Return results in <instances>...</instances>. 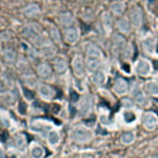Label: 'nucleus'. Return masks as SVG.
<instances>
[{"instance_id":"1","label":"nucleus","mask_w":158,"mask_h":158,"mask_svg":"<svg viewBox=\"0 0 158 158\" xmlns=\"http://www.w3.org/2000/svg\"><path fill=\"white\" fill-rule=\"evenodd\" d=\"M141 118H142L141 111L137 110V109H135L133 106L122 107L121 111L118 112V120L126 127H132V126L137 125Z\"/></svg>"},{"instance_id":"2","label":"nucleus","mask_w":158,"mask_h":158,"mask_svg":"<svg viewBox=\"0 0 158 158\" xmlns=\"http://www.w3.org/2000/svg\"><path fill=\"white\" fill-rule=\"evenodd\" d=\"M69 138L75 143H88L94 138V132L86 126H75L70 130Z\"/></svg>"},{"instance_id":"3","label":"nucleus","mask_w":158,"mask_h":158,"mask_svg":"<svg viewBox=\"0 0 158 158\" xmlns=\"http://www.w3.org/2000/svg\"><path fill=\"white\" fill-rule=\"evenodd\" d=\"M132 70L136 75L138 77H142V78H147L152 74L153 72V65H152V62L147 58H138L136 59V62L133 63V67H132Z\"/></svg>"},{"instance_id":"4","label":"nucleus","mask_w":158,"mask_h":158,"mask_svg":"<svg viewBox=\"0 0 158 158\" xmlns=\"http://www.w3.org/2000/svg\"><path fill=\"white\" fill-rule=\"evenodd\" d=\"M78 111L81 116H88L94 109V96L89 93H85L78 101Z\"/></svg>"},{"instance_id":"5","label":"nucleus","mask_w":158,"mask_h":158,"mask_svg":"<svg viewBox=\"0 0 158 158\" xmlns=\"http://www.w3.org/2000/svg\"><path fill=\"white\" fill-rule=\"evenodd\" d=\"M22 35L31 42L33 43L36 40H38L43 33H42V27L36 23V22H28L27 25H25V27L22 28Z\"/></svg>"},{"instance_id":"6","label":"nucleus","mask_w":158,"mask_h":158,"mask_svg":"<svg viewBox=\"0 0 158 158\" xmlns=\"http://www.w3.org/2000/svg\"><path fill=\"white\" fill-rule=\"evenodd\" d=\"M128 20L132 25L133 28H141L142 25H143V12L141 10L139 6L135 5L130 9V12H128Z\"/></svg>"},{"instance_id":"7","label":"nucleus","mask_w":158,"mask_h":158,"mask_svg":"<svg viewBox=\"0 0 158 158\" xmlns=\"http://www.w3.org/2000/svg\"><path fill=\"white\" fill-rule=\"evenodd\" d=\"M72 69L73 73L77 78H83L86 73V65H85V59L80 54H75L72 59Z\"/></svg>"},{"instance_id":"8","label":"nucleus","mask_w":158,"mask_h":158,"mask_svg":"<svg viewBox=\"0 0 158 158\" xmlns=\"http://www.w3.org/2000/svg\"><path fill=\"white\" fill-rule=\"evenodd\" d=\"M36 89H37L38 96H40L42 100H44V101H51V100H53V99L56 98V94H57V93H56L54 88L51 86V85L47 84V83H40Z\"/></svg>"},{"instance_id":"9","label":"nucleus","mask_w":158,"mask_h":158,"mask_svg":"<svg viewBox=\"0 0 158 158\" xmlns=\"http://www.w3.org/2000/svg\"><path fill=\"white\" fill-rule=\"evenodd\" d=\"M141 122H142V126L147 130V131H153L157 128L158 126V116L156 112L153 111H147L142 115V118H141Z\"/></svg>"},{"instance_id":"10","label":"nucleus","mask_w":158,"mask_h":158,"mask_svg":"<svg viewBox=\"0 0 158 158\" xmlns=\"http://www.w3.org/2000/svg\"><path fill=\"white\" fill-rule=\"evenodd\" d=\"M142 49L146 54L153 56L157 49V38L152 33H148L142 38Z\"/></svg>"},{"instance_id":"11","label":"nucleus","mask_w":158,"mask_h":158,"mask_svg":"<svg viewBox=\"0 0 158 158\" xmlns=\"http://www.w3.org/2000/svg\"><path fill=\"white\" fill-rule=\"evenodd\" d=\"M79 40H80V31H79L78 27L72 26V27H68V28L64 30V32H63V41L67 44L73 46V44L78 43Z\"/></svg>"},{"instance_id":"12","label":"nucleus","mask_w":158,"mask_h":158,"mask_svg":"<svg viewBox=\"0 0 158 158\" xmlns=\"http://www.w3.org/2000/svg\"><path fill=\"white\" fill-rule=\"evenodd\" d=\"M112 91H114L117 96H125L126 94H128V93H130V85H128L127 80L123 79V78H121V77H117V78L114 80Z\"/></svg>"},{"instance_id":"13","label":"nucleus","mask_w":158,"mask_h":158,"mask_svg":"<svg viewBox=\"0 0 158 158\" xmlns=\"http://www.w3.org/2000/svg\"><path fill=\"white\" fill-rule=\"evenodd\" d=\"M130 95H131L132 100L138 105H144L147 101V96H146L143 89L137 84H133L130 88Z\"/></svg>"},{"instance_id":"14","label":"nucleus","mask_w":158,"mask_h":158,"mask_svg":"<svg viewBox=\"0 0 158 158\" xmlns=\"http://www.w3.org/2000/svg\"><path fill=\"white\" fill-rule=\"evenodd\" d=\"M53 68L48 64V63H40L36 67V74L37 78H40L41 80H49L53 77Z\"/></svg>"},{"instance_id":"15","label":"nucleus","mask_w":158,"mask_h":158,"mask_svg":"<svg viewBox=\"0 0 158 158\" xmlns=\"http://www.w3.org/2000/svg\"><path fill=\"white\" fill-rule=\"evenodd\" d=\"M38 49H40V56L44 59H51V58H54L57 56V48L52 41H48L47 43H44Z\"/></svg>"},{"instance_id":"16","label":"nucleus","mask_w":158,"mask_h":158,"mask_svg":"<svg viewBox=\"0 0 158 158\" xmlns=\"http://www.w3.org/2000/svg\"><path fill=\"white\" fill-rule=\"evenodd\" d=\"M115 27H116V30L118 31V33H121V35H128V33H131V31H132V25H131V22H130V20H128V17H118L117 20H116V22H115Z\"/></svg>"},{"instance_id":"17","label":"nucleus","mask_w":158,"mask_h":158,"mask_svg":"<svg viewBox=\"0 0 158 158\" xmlns=\"http://www.w3.org/2000/svg\"><path fill=\"white\" fill-rule=\"evenodd\" d=\"M53 69L57 74H64L68 70V62L64 56H56L53 59Z\"/></svg>"},{"instance_id":"18","label":"nucleus","mask_w":158,"mask_h":158,"mask_svg":"<svg viewBox=\"0 0 158 158\" xmlns=\"http://www.w3.org/2000/svg\"><path fill=\"white\" fill-rule=\"evenodd\" d=\"M74 15L72 11H63L58 15V23L59 26L64 27V28H68V27H72L74 25Z\"/></svg>"},{"instance_id":"19","label":"nucleus","mask_w":158,"mask_h":158,"mask_svg":"<svg viewBox=\"0 0 158 158\" xmlns=\"http://www.w3.org/2000/svg\"><path fill=\"white\" fill-rule=\"evenodd\" d=\"M101 25H102L106 35H110L112 31V27H114V19H112V14L110 11H104L101 14Z\"/></svg>"},{"instance_id":"20","label":"nucleus","mask_w":158,"mask_h":158,"mask_svg":"<svg viewBox=\"0 0 158 158\" xmlns=\"http://www.w3.org/2000/svg\"><path fill=\"white\" fill-rule=\"evenodd\" d=\"M85 57L89 58H98V59H104V53L101 48L95 44V43H89L85 49Z\"/></svg>"},{"instance_id":"21","label":"nucleus","mask_w":158,"mask_h":158,"mask_svg":"<svg viewBox=\"0 0 158 158\" xmlns=\"http://www.w3.org/2000/svg\"><path fill=\"white\" fill-rule=\"evenodd\" d=\"M40 12H41V7H40V5L36 4V2H30V4H27V5L22 9V14H23L26 17H28V19H35V17H37V16L40 15Z\"/></svg>"},{"instance_id":"22","label":"nucleus","mask_w":158,"mask_h":158,"mask_svg":"<svg viewBox=\"0 0 158 158\" xmlns=\"http://www.w3.org/2000/svg\"><path fill=\"white\" fill-rule=\"evenodd\" d=\"M126 40L123 37V35L121 33H117L114 36V40H112V51L115 52V54H118L123 51V48L126 47Z\"/></svg>"},{"instance_id":"23","label":"nucleus","mask_w":158,"mask_h":158,"mask_svg":"<svg viewBox=\"0 0 158 158\" xmlns=\"http://www.w3.org/2000/svg\"><path fill=\"white\" fill-rule=\"evenodd\" d=\"M126 10V4L125 1L122 0H115L110 4V12L114 15V16H117V17H121L123 15Z\"/></svg>"},{"instance_id":"24","label":"nucleus","mask_w":158,"mask_h":158,"mask_svg":"<svg viewBox=\"0 0 158 158\" xmlns=\"http://www.w3.org/2000/svg\"><path fill=\"white\" fill-rule=\"evenodd\" d=\"M104 59H98V58H89L85 57V65H86V72L88 73H94L99 69H101Z\"/></svg>"},{"instance_id":"25","label":"nucleus","mask_w":158,"mask_h":158,"mask_svg":"<svg viewBox=\"0 0 158 158\" xmlns=\"http://www.w3.org/2000/svg\"><path fill=\"white\" fill-rule=\"evenodd\" d=\"M90 78H91V81H93L95 85H98V86H102V85H105V83L107 81V74H106V72H104L102 69H99V70L91 73V74H90Z\"/></svg>"},{"instance_id":"26","label":"nucleus","mask_w":158,"mask_h":158,"mask_svg":"<svg viewBox=\"0 0 158 158\" xmlns=\"http://www.w3.org/2000/svg\"><path fill=\"white\" fill-rule=\"evenodd\" d=\"M144 91L148 95L157 98L158 96V80H154V79L147 80L144 83Z\"/></svg>"},{"instance_id":"27","label":"nucleus","mask_w":158,"mask_h":158,"mask_svg":"<svg viewBox=\"0 0 158 158\" xmlns=\"http://www.w3.org/2000/svg\"><path fill=\"white\" fill-rule=\"evenodd\" d=\"M60 142V133L57 130H51L47 132V143L52 147L59 144Z\"/></svg>"},{"instance_id":"28","label":"nucleus","mask_w":158,"mask_h":158,"mask_svg":"<svg viewBox=\"0 0 158 158\" xmlns=\"http://www.w3.org/2000/svg\"><path fill=\"white\" fill-rule=\"evenodd\" d=\"M49 38L52 40L53 43H60L62 42V35H60V31L59 28L56 26V25H49Z\"/></svg>"},{"instance_id":"29","label":"nucleus","mask_w":158,"mask_h":158,"mask_svg":"<svg viewBox=\"0 0 158 158\" xmlns=\"http://www.w3.org/2000/svg\"><path fill=\"white\" fill-rule=\"evenodd\" d=\"M2 57H4L5 62L9 63V64H14V63H16V60H17V53H16V51L12 49V48H6V49L2 52Z\"/></svg>"},{"instance_id":"30","label":"nucleus","mask_w":158,"mask_h":158,"mask_svg":"<svg viewBox=\"0 0 158 158\" xmlns=\"http://www.w3.org/2000/svg\"><path fill=\"white\" fill-rule=\"evenodd\" d=\"M120 141L122 144H126V146H130L135 141H136V133L133 131H125L121 137H120Z\"/></svg>"},{"instance_id":"31","label":"nucleus","mask_w":158,"mask_h":158,"mask_svg":"<svg viewBox=\"0 0 158 158\" xmlns=\"http://www.w3.org/2000/svg\"><path fill=\"white\" fill-rule=\"evenodd\" d=\"M30 154H31L32 158H43V156H44V149H43L40 144H35V146L31 147Z\"/></svg>"},{"instance_id":"32","label":"nucleus","mask_w":158,"mask_h":158,"mask_svg":"<svg viewBox=\"0 0 158 158\" xmlns=\"http://www.w3.org/2000/svg\"><path fill=\"white\" fill-rule=\"evenodd\" d=\"M14 142H15V147L17 149H21V151L25 149V147H26V137L22 133L16 135L15 138H14Z\"/></svg>"},{"instance_id":"33","label":"nucleus","mask_w":158,"mask_h":158,"mask_svg":"<svg viewBox=\"0 0 158 158\" xmlns=\"http://www.w3.org/2000/svg\"><path fill=\"white\" fill-rule=\"evenodd\" d=\"M23 81H25V84L27 85V86H30V88H37L38 86V81H37V78L36 77H33V75H23Z\"/></svg>"},{"instance_id":"34","label":"nucleus","mask_w":158,"mask_h":158,"mask_svg":"<svg viewBox=\"0 0 158 158\" xmlns=\"http://www.w3.org/2000/svg\"><path fill=\"white\" fill-rule=\"evenodd\" d=\"M99 121H100V123H101L104 127H110V126L112 125V120H110L107 112L99 115Z\"/></svg>"},{"instance_id":"35","label":"nucleus","mask_w":158,"mask_h":158,"mask_svg":"<svg viewBox=\"0 0 158 158\" xmlns=\"http://www.w3.org/2000/svg\"><path fill=\"white\" fill-rule=\"evenodd\" d=\"M74 86H75V89H77L78 91H80V93L85 91V85H84V81H83V79H80V78H77V79H75Z\"/></svg>"},{"instance_id":"36","label":"nucleus","mask_w":158,"mask_h":158,"mask_svg":"<svg viewBox=\"0 0 158 158\" xmlns=\"http://www.w3.org/2000/svg\"><path fill=\"white\" fill-rule=\"evenodd\" d=\"M37 54H40V52H37L33 47H28V48H27V56H28V58H30L31 60H33V59L37 57Z\"/></svg>"},{"instance_id":"37","label":"nucleus","mask_w":158,"mask_h":158,"mask_svg":"<svg viewBox=\"0 0 158 158\" xmlns=\"http://www.w3.org/2000/svg\"><path fill=\"white\" fill-rule=\"evenodd\" d=\"M7 93V89H6V86L0 81V95H4V94H6Z\"/></svg>"},{"instance_id":"38","label":"nucleus","mask_w":158,"mask_h":158,"mask_svg":"<svg viewBox=\"0 0 158 158\" xmlns=\"http://www.w3.org/2000/svg\"><path fill=\"white\" fill-rule=\"evenodd\" d=\"M0 158H4V153L2 152H0Z\"/></svg>"},{"instance_id":"39","label":"nucleus","mask_w":158,"mask_h":158,"mask_svg":"<svg viewBox=\"0 0 158 158\" xmlns=\"http://www.w3.org/2000/svg\"><path fill=\"white\" fill-rule=\"evenodd\" d=\"M156 28H157V31H158V20H157V22H156Z\"/></svg>"},{"instance_id":"40","label":"nucleus","mask_w":158,"mask_h":158,"mask_svg":"<svg viewBox=\"0 0 158 158\" xmlns=\"http://www.w3.org/2000/svg\"><path fill=\"white\" fill-rule=\"evenodd\" d=\"M157 80H158V72H157Z\"/></svg>"},{"instance_id":"41","label":"nucleus","mask_w":158,"mask_h":158,"mask_svg":"<svg viewBox=\"0 0 158 158\" xmlns=\"http://www.w3.org/2000/svg\"><path fill=\"white\" fill-rule=\"evenodd\" d=\"M102 1H105V0H102Z\"/></svg>"}]
</instances>
